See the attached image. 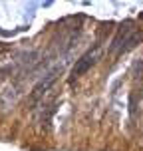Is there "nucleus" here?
Here are the masks:
<instances>
[{
  "instance_id": "f257e3e1",
  "label": "nucleus",
  "mask_w": 143,
  "mask_h": 151,
  "mask_svg": "<svg viewBox=\"0 0 143 151\" xmlns=\"http://www.w3.org/2000/svg\"><path fill=\"white\" fill-rule=\"evenodd\" d=\"M141 40H143V34L137 32L131 22L121 24L119 28H117V34L113 36L111 44H109V54H113V56H121V54L129 52L131 48H135Z\"/></svg>"
},
{
  "instance_id": "f03ea898",
  "label": "nucleus",
  "mask_w": 143,
  "mask_h": 151,
  "mask_svg": "<svg viewBox=\"0 0 143 151\" xmlns=\"http://www.w3.org/2000/svg\"><path fill=\"white\" fill-rule=\"evenodd\" d=\"M101 58V46L96 44L91 50H88V52L83 54L80 60H75V66L72 68V80H75V78H80V76H83L88 70L96 64V62Z\"/></svg>"
},
{
  "instance_id": "7ed1b4c3",
  "label": "nucleus",
  "mask_w": 143,
  "mask_h": 151,
  "mask_svg": "<svg viewBox=\"0 0 143 151\" xmlns=\"http://www.w3.org/2000/svg\"><path fill=\"white\" fill-rule=\"evenodd\" d=\"M60 72H62V66H56V68H54L52 72H48V74H46L44 78H42V80H40V82L36 83V88L32 90V96H30L32 101H38V99L42 98L46 91L52 88V83L56 82V76L60 74Z\"/></svg>"
},
{
  "instance_id": "20e7f679",
  "label": "nucleus",
  "mask_w": 143,
  "mask_h": 151,
  "mask_svg": "<svg viewBox=\"0 0 143 151\" xmlns=\"http://www.w3.org/2000/svg\"><path fill=\"white\" fill-rule=\"evenodd\" d=\"M133 74H135V78H143V60L135 62V66H133Z\"/></svg>"
},
{
  "instance_id": "39448f33",
  "label": "nucleus",
  "mask_w": 143,
  "mask_h": 151,
  "mask_svg": "<svg viewBox=\"0 0 143 151\" xmlns=\"http://www.w3.org/2000/svg\"><path fill=\"white\" fill-rule=\"evenodd\" d=\"M129 111H131V117H135V91L129 98Z\"/></svg>"
}]
</instances>
